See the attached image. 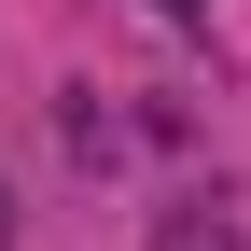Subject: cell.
I'll list each match as a JSON object with an SVG mask.
<instances>
[{"label":"cell","mask_w":251,"mask_h":251,"mask_svg":"<svg viewBox=\"0 0 251 251\" xmlns=\"http://www.w3.org/2000/svg\"><path fill=\"white\" fill-rule=\"evenodd\" d=\"M168 14H196V0H168Z\"/></svg>","instance_id":"6da1fadb"}]
</instances>
